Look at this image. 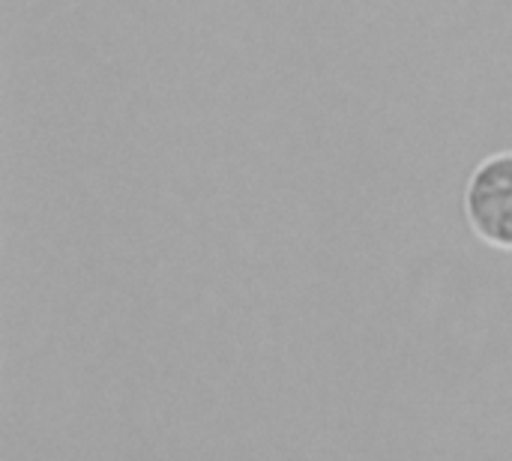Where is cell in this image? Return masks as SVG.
<instances>
[{"label":"cell","mask_w":512,"mask_h":461,"mask_svg":"<svg viewBox=\"0 0 512 461\" xmlns=\"http://www.w3.org/2000/svg\"><path fill=\"white\" fill-rule=\"evenodd\" d=\"M465 213L489 246L512 249V153L480 162L465 189Z\"/></svg>","instance_id":"6da1fadb"}]
</instances>
